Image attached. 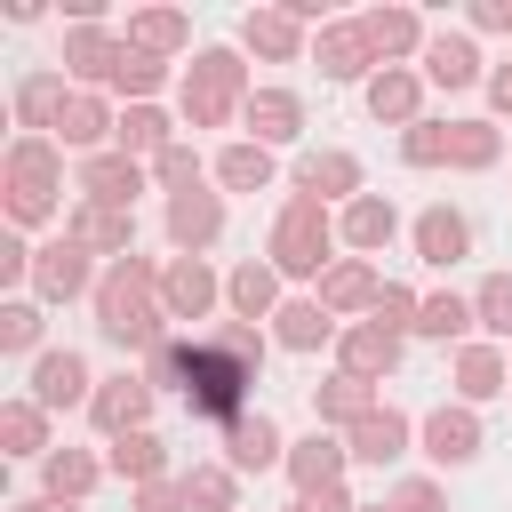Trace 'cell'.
I'll list each match as a JSON object with an SVG mask.
<instances>
[{
  "label": "cell",
  "instance_id": "8992f818",
  "mask_svg": "<svg viewBox=\"0 0 512 512\" xmlns=\"http://www.w3.org/2000/svg\"><path fill=\"white\" fill-rule=\"evenodd\" d=\"M480 448H488V416L480 408H464V400H440V408H424L416 416V456H424V472H464V464H480Z\"/></svg>",
  "mask_w": 512,
  "mask_h": 512
},
{
  "label": "cell",
  "instance_id": "94428289",
  "mask_svg": "<svg viewBox=\"0 0 512 512\" xmlns=\"http://www.w3.org/2000/svg\"><path fill=\"white\" fill-rule=\"evenodd\" d=\"M504 352H512V344H504Z\"/></svg>",
  "mask_w": 512,
  "mask_h": 512
},
{
  "label": "cell",
  "instance_id": "9c48e42d",
  "mask_svg": "<svg viewBox=\"0 0 512 512\" xmlns=\"http://www.w3.org/2000/svg\"><path fill=\"white\" fill-rule=\"evenodd\" d=\"M224 224H232V200H224L216 184L160 200V240H168V256H216V248H224Z\"/></svg>",
  "mask_w": 512,
  "mask_h": 512
},
{
  "label": "cell",
  "instance_id": "30bf717a",
  "mask_svg": "<svg viewBox=\"0 0 512 512\" xmlns=\"http://www.w3.org/2000/svg\"><path fill=\"white\" fill-rule=\"evenodd\" d=\"M288 192H304V200H320V208H352V200L368 192V168H360L352 144H304L296 168H288Z\"/></svg>",
  "mask_w": 512,
  "mask_h": 512
},
{
  "label": "cell",
  "instance_id": "603a6c76",
  "mask_svg": "<svg viewBox=\"0 0 512 512\" xmlns=\"http://www.w3.org/2000/svg\"><path fill=\"white\" fill-rule=\"evenodd\" d=\"M280 304H288V280L272 272V256H240V264H224V320L272 328Z\"/></svg>",
  "mask_w": 512,
  "mask_h": 512
},
{
  "label": "cell",
  "instance_id": "74e56055",
  "mask_svg": "<svg viewBox=\"0 0 512 512\" xmlns=\"http://www.w3.org/2000/svg\"><path fill=\"white\" fill-rule=\"evenodd\" d=\"M368 408H384V384H368V376L328 368V376L312 384V424H320V432H352Z\"/></svg>",
  "mask_w": 512,
  "mask_h": 512
},
{
  "label": "cell",
  "instance_id": "b9f144b4",
  "mask_svg": "<svg viewBox=\"0 0 512 512\" xmlns=\"http://www.w3.org/2000/svg\"><path fill=\"white\" fill-rule=\"evenodd\" d=\"M480 320H472V288H424V312H416V344H472Z\"/></svg>",
  "mask_w": 512,
  "mask_h": 512
},
{
  "label": "cell",
  "instance_id": "f5cc1de1",
  "mask_svg": "<svg viewBox=\"0 0 512 512\" xmlns=\"http://www.w3.org/2000/svg\"><path fill=\"white\" fill-rule=\"evenodd\" d=\"M416 312H424V288H408V280H384V296H376V312H368V320H384L392 336H416Z\"/></svg>",
  "mask_w": 512,
  "mask_h": 512
},
{
  "label": "cell",
  "instance_id": "44dd1931",
  "mask_svg": "<svg viewBox=\"0 0 512 512\" xmlns=\"http://www.w3.org/2000/svg\"><path fill=\"white\" fill-rule=\"evenodd\" d=\"M360 32H368V56H376V64H416L424 40H432L424 8H408V0H368V8H360Z\"/></svg>",
  "mask_w": 512,
  "mask_h": 512
},
{
  "label": "cell",
  "instance_id": "9f6ffc18",
  "mask_svg": "<svg viewBox=\"0 0 512 512\" xmlns=\"http://www.w3.org/2000/svg\"><path fill=\"white\" fill-rule=\"evenodd\" d=\"M0 16H8V24H40V16H48V0H0Z\"/></svg>",
  "mask_w": 512,
  "mask_h": 512
},
{
  "label": "cell",
  "instance_id": "8fae6325",
  "mask_svg": "<svg viewBox=\"0 0 512 512\" xmlns=\"http://www.w3.org/2000/svg\"><path fill=\"white\" fill-rule=\"evenodd\" d=\"M96 280H104V256H88L72 232L40 240V264H32V296L56 312V304H96Z\"/></svg>",
  "mask_w": 512,
  "mask_h": 512
},
{
  "label": "cell",
  "instance_id": "7bdbcfd3",
  "mask_svg": "<svg viewBox=\"0 0 512 512\" xmlns=\"http://www.w3.org/2000/svg\"><path fill=\"white\" fill-rule=\"evenodd\" d=\"M48 352V304L40 296H0V360H40Z\"/></svg>",
  "mask_w": 512,
  "mask_h": 512
},
{
  "label": "cell",
  "instance_id": "ab89813d",
  "mask_svg": "<svg viewBox=\"0 0 512 512\" xmlns=\"http://www.w3.org/2000/svg\"><path fill=\"white\" fill-rule=\"evenodd\" d=\"M168 144H184V120H176V104H120V136H112V152H128V160H160Z\"/></svg>",
  "mask_w": 512,
  "mask_h": 512
},
{
  "label": "cell",
  "instance_id": "6da1fadb",
  "mask_svg": "<svg viewBox=\"0 0 512 512\" xmlns=\"http://www.w3.org/2000/svg\"><path fill=\"white\" fill-rule=\"evenodd\" d=\"M160 272H168V256H120V264H104V280H96V336L120 352V360H152L176 328H168V312H160Z\"/></svg>",
  "mask_w": 512,
  "mask_h": 512
},
{
  "label": "cell",
  "instance_id": "11a10c76",
  "mask_svg": "<svg viewBox=\"0 0 512 512\" xmlns=\"http://www.w3.org/2000/svg\"><path fill=\"white\" fill-rule=\"evenodd\" d=\"M480 96H488V120H512V48L488 56V88Z\"/></svg>",
  "mask_w": 512,
  "mask_h": 512
},
{
  "label": "cell",
  "instance_id": "5bb4252c",
  "mask_svg": "<svg viewBox=\"0 0 512 512\" xmlns=\"http://www.w3.org/2000/svg\"><path fill=\"white\" fill-rule=\"evenodd\" d=\"M416 72H424L440 96H472V88H488V48H480L464 24H432V40H424Z\"/></svg>",
  "mask_w": 512,
  "mask_h": 512
},
{
  "label": "cell",
  "instance_id": "d590c367",
  "mask_svg": "<svg viewBox=\"0 0 512 512\" xmlns=\"http://www.w3.org/2000/svg\"><path fill=\"white\" fill-rule=\"evenodd\" d=\"M64 232L88 248V256H104V264H120V256H136V208H104V200H72V216H64Z\"/></svg>",
  "mask_w": 512,
  "mask_h": 512
},
{
  "label": "cell",
  "instance_id": "6f0895ef",
  "mask_svg": "<svg viewBox=\"0 0 512 512\" xmlns=\"http://www.w3.org/2000/svg\"><path fill=\"white\" fill-rule=\"evenodd\" d=\"M8 512H88V504H56V496H16Z\"/></svg>",
  "mask_w": 512,
  "mask_h": 512
},
{
  "label": "cell",
  "instance_id": "52a82bcc",
  "mask_svg": "<svg viewBox=\"0 0 512 512\" xmlns=\"http://www.w3.org/2000/svg\"><path fill=\"white\" fill-rule=\"evenodd\" d=\"M160 312H168V328H184V336H200V320L216 328V320H224V272H216V256H168V272H160Z\"/></svg>",
  "mask_w": 512,
  "mask_h": 512
},
{
  "label": "cell",
  "instance_id": "836d02e7",
  "mask_svg": "<svg viewBox=\"0 0 512 512\" xmlns=\"http://www.w3.org/2000/svg\"><path fill=\"white\" fill-rule=\"evenodd\" d=\"M312 296L352 328V320H368V312H376V296H384V264H368V256H336V264L320 272V288H312Z\"/></svg>",
  "mask_w": 512,
  "mask_h": 512
},
{
  "label": "cell",
  "instance_id": "816d5d0a",
  "mask_svg": "<svg viewBox=\"0 0 512 512\" xmlns=\"http://www.w3.org/2000/svg\"><path fill=\"white\" fill-rule=\"evenodd\" d=\"M400 168H448V120L424 112L416 128H400Z\"/></svg>",
  "mask_w": 512,
  "mask_h": 512
},
{
  "label": "cell",
  "instance_id": "7a4b0ae2",
  "mask_svg": "<svg viewBox=\"0 0 512 512\" xmlns=\"http://www.w3.org/2000/svg\"><path fill=\"white\" fill-rule=\"evenodd\" d=\"M64 176H72V160H64L56 136H8V152H0V224L32 232V240H56L64 216H72Z\"/></svg>",
  "mask_w": 512,
  "mask_h": 512
},
{
  "label": "cell",
  "instance_id": "60d3db41",
  "mask_svg": "<svg viewBox=\"0 0 512 512\" xmlns=\"http://www.w3.org/2000/svg\"><path fill=\"white\" fill-rule=\"evenodd\" d=\"M448 168H456V176L504 168V120H488V112H448Z\"/></svg>",
  "mask_w": 512,
  "mask_h": 512
},
{
  "label": "cell",
  "instance_id": "c3c4849f",
  "mask_svg": "<svg viewBox=\"0 0 512 512\" xmlns=\"http://www.w3.org/2000/svg\"><path fill=\"white\" fill-rule=\"evenodd\" d=\"M200 336H208L216 352H232L240 368H256V376H264V360L280 352V344H272V328H248V320H216V328H200Z\"/></svg>",
  "mask_w": 512,
  "mask_h": 512
},
{
  "label": "cell",
  "instance_id": "ee69618b",
  "mask_svg": "<svg viewBox=\"0 0 512 512\" xmlns=\"http://www.w3.org/2000/svg\"><path fill=\"white\" fill-rule=\"evenodd\" d=\"M176 72L184 64H160V56H144V48H128L120 40V72H112V104H160V88H176Z\"/></svg>",
  "mask_w": 512,
  "mask_h": 512
},
{
  "label": "cell",
  "instance_id": "d4e9b609",
  "mask_svg": "<svg viewBox=\"0 0 512 512\" xmlns=\"http://www.w3.org/2000/svg\"><path fill=\"white\" fill-rule=\"evenodd\" d=\"M448 400H464V408H488V400H504L512 392V352L504 344H488V336H472V344H456L448 352Z\"/></svg>",
  "mask_w": 512,
  "mask_h": 512
},
{
  "label": "cell",
  "instance_id": "db71d44e",
  "mask_svg": "<svg viewBox=\"0 0 512 512\" xmlns=\"http://www.w3.org/2000/svg\"><path fill=\"white\" fill-rule=\"evenodd\" d=\"M128 512H192L184 472H176V480H152V488H128Z\"/></svg>",
  "mask_w": 512,
  "mask_h": 512
},
{
  "label": "cell",
  "instance_id": "484cf974",
  "mask_svg": "<svg viewBox=\"0 0 512 512\" xmlns=\"http://www.w3.org/2000/svg\"><path fill=\"white\" fill-rule=\"evenodd\" d=\"M280 480H288V496H320V488L352 480V448H344V432H320V424H312L304 440H288Z\"/></svg>",
  "mask_w": 512,
  "mask_h": 512
},
{
  "label": "cell",
  "instance_id": "83f0119b",
  "mask_svg": "<svg viewBox=\"0 0 512 512\" xmlns=\"http://www.w3.org/2000/svg\"><path fill=\"white\" fill-rule=\"evenodd\" d=\"M112 136H120V104H112L104 88H72V104H64V120H56L64 160H96V152H112Z\"/></svg>",
  "mask_w": 512,
  "mask_h": 512
},
{
  "label": "cell",
  "instance_id": "e0dca14e",
  "mask_svg": "<svg viewBox=\"0 0 512 512\" xmlns=\"http://www.w3.org/2000/svg\"><path fill=\"white\" fill-rule=\"evenodd\" d=\"M216 456H224L240 480H256V472H280V464H288V432H280L272 408H240V416L216 432Z\"/></svg>",
  "mask_w": 512,
  "mask_h": 512
},
{
  "label": "cell",
  "instance_id": "f1b7e54d",
  "mask_svg": "<svg viewBox=\"0 0 512 512\" xmlns=\"http://www.w3.org/2000/svg\"><path fill=\"white\" fill-rule=\"evenodd\" d=\"M152 192V168L128 160V152H96V160H72V200H104V208H136Z\"/></svg>",
  "mask_w": 512,
  "mask_h": 512
},
{
  "label": "cell",
  "instance_id": "ac0fdd59",
  "mask_svg": "<svg viewBox=\"0 0 512 512\" xmlns=\"http://www.w3.org/2000/svg\"><path fill=\"white\" fill-rule=\"evenodd\" d=\"M344 448H352V472H392V464L416 456V416H408L400 400H384V408H368V416L344 432Z\"/></svg>",
  "mask_w": 512,
  "mask_h": 512
},
{
  "label": "cell",
  "instance_id": "7dc6e473",
  "mask_svg": "<svg viewBox=\"0 0 512 512\" xmlns=\"http://www.w3.org/2000/svg\"><path fill=\"white\" fill-rule=\"evenodd\" d=\"M200 184H208V152H200V136H184V144H168V152L152 160V192H160V200L200 192Z\"/></svg>",
  "mask_w": 512,
  "mask_h": 512
},
{
  "label": "cell",
  "instance_id": "f35d334b",
  "mask_svg": "<svg viewBox=\"0 0 512 512\" xmlns=\"http://www.w3.org/2000/svg\"><path fill=\"white\" fill-rule=\"evenodd\" d=\"M48 448H56V416H48L32 392H8V400H0V456H8V464H40Z\"/></svg>",
  "mask_w": 512,
  "mask_h": 512
},
{
  "label": "cell",
  "instance_id": "d6986e66",
  "mask_svg": "<svg viewBox=\"0 0 512 512\" xmlns=\"http://www.w3.org/2000/svg\"><path fill=\"white\" fill-rule=\"evenodd\" d=\"M64 104H72L64 64H24V72L8 80V120H16V136H56Z\"/></svg>",
  "mask_w": 512,
  "mask_h": 512
},
{
  "label": "cell",
  "instance_id": "f6af8a7d",
  "mask_svg": "<svg viewBox=\"0 0 512 512\" xmlns=\"http://www.w3.org/2000/svg\"><path fill=\"white\" fill-rule=\"evenodd\" d=\"M240 472L224 464V456H192L184 464V496H192V512H240Z\"/></svg>",
  "mask_w": 512,
  "mask_h": 512
},
{
  "label": "cell",
  "instance_id": "cb8c5ba5",
  "mask_svg": "<svg viewBox=\"0 0 512 512\" xmlns=\"http://www.w3.org/2000/svg\"><path fill=\"white\" fill-rule=\"evenodd\" d=\"M336 336H344V320L312 296V288H288V304L272 312V344L280 352H296V360H320V352H336Z\"/></svg>",
  "mask_w": 512,
  "mask_h": 512
},
{
  "label": "cell",
  "instance_id": "5b68a950",
  "mask_svg": "<svg viewBox=\"0 0 512 512\" xmlns=\"http://www.w3.org/2000/svg\"><path fill=\"white\" fill-rule=\"evenodd\" d=\"M256 384H264L256 368H240L232 352H216V344L200 336V344H192V376H184V416H200V424L224 432L240 408H256Z\"/></svg>",
  "mask_w": 512,
  "mask_h": 512
},
{
  "label": "cell",
  "instance_id": "8d00e7d4",
  "mask_svg": "<svg viewBox=\"0 0 512 512\" xmlns=\"http://www.w3.org/2000/svg\"><path fill=\"white\" fill-rule=\"evenodd\" d=\"M104 464H112V480L120 488H152V480H176L184 464H176V448L144 424V432H120V440H104Z\"/></svg>",
  "mask_w": 512,
  "mask_h": 512
},
{
  "label": "cell",
  "instance_id": "4dcf8cb0",
  "mask_svg": "<svg viewBox=\"0 0 512 512\" xmlns=\"http://www.w3.org/2000/svg\"><path fill=\"white\" fill-rule=\"evenodd\" d=\"M120 40L144 48V56H160V64H176V56H192V8H176V0H136L128 24H120Z\"/></svg>",
  "mask_w": 512,
  "mask_h": 512
},
{
  "label": "cell",
  "instance_id": "7402d4cb",
  "mask_svg": "<svg viewBox=\"0 0 512 512\" xmlns=\"http://www.w3.org/2000/svg\"><path fill=\"white\" fill-rule=\"evenodd\" d=\"M336 240H344V256H384L392 240H408V216H400V200L392 192H360L352 208H336Z\"/></svg>",
  "mask_w": 512,
  "mask_h": 512
},
{
  "label": "cell",
  "instance_id": "3957f363",
  "mask_svg": "<svg viewBox=\"0 0 512 512\" xmlns=\"http://www.w3.org/2000/svg\"><path fill=\"white\" fill-rule=\"evenodd\" d=\"M248 96H256V72H248L240 40H208V48H192V64L176 72V120H184V136L240 128Z\"/></svg>",
  "mask_w": 512,
  "mask_h": 512
},
{
  "label": "cell",
  "instance_id": "1f68e13d",
  "mask_svg": "<svg viewBox=\"0 0 512 512\" xmlns=\"http://www.w3.org/2000/svg\"><path fill=\"white\" fill-rule=\"evenodd\" d=\"M400 360H408V336H392L384 320H352V328L336 336V368H344V376L392 384V376H400Z\"/></svg>",
  "mask_w": 512,
  "mask_h": 512
},
{
  "label": "cell",
  "instance_id": "681fc988",
  "mask_svg": "<svg viewBox=\"0 0 512 512\" xmlns=\"http://www.w3.org/2000/svg\"><path fill=\"white\" fill-rule=\"evenodd\" d=\"M192 344H200V336H184V328H176V336H168V344H160L152 360H136V368H144V384H152V392H176V400H184V376H192Z\"/></svg>",
  "mask_w": 512,
  "mask_h": 512
},
{
  "label": "cell",
  "instance_id": "277c9868",
  "mask_svg": "<svg viewBox=\"0 0 512 512\" xmlns=\"http://www.w3.org/2000/svg\"><path fill=\"white\" fill-rule=\"evenodd\" d=\"M264 256H272V272H280L288 288H320V272H328V264L344 256V240H336V208H320V200L288 192V200L272 208Z\"/></svg>",
  "mask_w": 512,
  "mask_h": 512
},
{
  "label": "cell",
  "instance_id": "e575fe53",
  "mask_svg": "<svg viewBox=\"0 0 512 512\" xmlns=\"http://www.w3.org/2000/svg\"><path fill=\"white\" fill-rule=\"evenodd\" d=\"M56 64H64L72 88H112V72H120V24H72Z\"/></svg>",
  "mask_w": 512,
  "mask_h": 512
},
{
  "label": "cell",
  "instance_id": "f907efd6",
  "mask_svg": "<svg viewBox=\"0 0 512 512\" xmlns=\"http://www.w3.org/2000/svg\"><path fill=\"white\" fill-rule=\"evenodd\" d=\"M384 504L392 512H448V480L440 472H392L384 480Z\"/></svg>",
  "mask_w": 512,
  "mask_h": 512
},
{
  "label": "cell",
  "instance_id": "d6a6232c",
  "mask_svg": "<svg viewBox=\"0 0 512 512\" xmlns=\"http://www.w3.org/2000/svg\"><path fill=\"white\" fill-rule=\"evenodd\" d=\"M208 184L232 200V192H272L280 184V152H264L256 136H224L216 152H208Z\"/></svg>",
  "mask_w": 512,
  "mask_h": 512
},
{
  "label": "cell",
  "instance_id": "ffe728a7",
  "mask_svg": "<svg viewBox=\"0 0 512 512\" xmlns=\"http://www.w3.org/2000/svg\"><path fill=\"white\" fill-rule=\"evenodd\" d=\"M424 104H432V80H424L416 64H376L368 88H360V112H368L376 128H416Z\"/></svg>",
  "mask_w": 512,
  "mask_h": 512
},
{
  "label": "cell",
  "instance_id": "4fadbf2b",
  "mask_svg": "<svg viewBox=\"0 0 512 512\" xmlns=\"http://www.w3.org/2000/svg\"><path fill=\"white\" fill-rule=\"evenodd\" d=\"M240 56H256V64H312V24L288 0H256L240 16Z\"/></svg>",
  "mask_w": 512,
  "mask_h": 512
},
{
  "label": "cell",
  "instance_id": "680465c9",
  "mask_svg": "<svg viewBox=\"0 0 512 512\" xmlns=\"http://www.w3.org/2000/svg\"><path fill=\"white\" fill-rule=\"evenodd\" d=\"M280 512H312V504H304V496H288V504H280Z\"/></svg>",
  "mask_w": 512,
  "mask_h": 512
},
{
  "label": "cell",
  "instance_id": "4316f807",
  "mask_svg": "<svg viewBox=\"0 0 512 512\" xmlns=\"http://www.w3.org/2000/svg\"><path fill=\"white\" fill-rule=\"evenodd\" d=\"M312 64H320V80H328V88H368L376 56H368L360 16H328V24L312 32Z\"/></svg>",
  "mask_w": 512,
  "mask_h": 512
},
{
  "label": "cell",
  "instance_id": "bcb514c9",
  "mask_svg": "<svg viewBox=\"0 0 512 512\" xmlns=\"http://www.w3.org/2000/svg\"><path fill=\"white\" fill-rule=\"evenodd\" d=\"M472 320H480L488 344H512V264H496V272L472 280Z\"/></svg>",
  "mask_w": 512,
  "mask_h": 512
},
{
  "label": "cell",
  "instance_id": "f546056e",
  "mask_svg": "<svg viewBox=\"0 0 512 512\" xmlns=\"http://www.w3.org/2000/svg\"><path fill=\"white\" fill-rule=\"evenodd\" d=\"M104 480H112V464H104V448H88V440H56V448L40 456V496H56V504H88Z\"/></svg>",
  "mask_w": 512,
  "mask_h": 512
},
{
  "label": "cell",
  "instance_id": "ba28073f",
  "mask_svg": "<svg viewBox=\"0 0 512 512\" xmlns=\"http://www.w3.org/2000/svg\"><path fill=\"white\" fill-rule=\"evenodd\" d=\"M96 360L80 352V344H48L32 368H24V392L48 408V416H88V400H96Z\"/></svg>",
  "mask_w": 512,
  "mask_h": 512
},
{
  "label": "cell",
  "instance_id": "7c38bea8",
  "mask_svg": "<svg viewBox=\"0 0 512 512\" xmlns=\"http://www.w3.org/2000/svg\"><path fill=\"white\" fill-rule=\"evenodd\" d=\"M304 128H312L304 88H288V80H256V96H248V112H240V136H256L264 152H304Z\"/></svg>",
  "mask_w": 512,
  "mask_h": 512
},
{
  "label": "cell",
  "instance_id": "9a60e30c",
  "mask_svg": "<svg viewBox=\"0 0 512 512\" xmlns=\"http://www.w3.org/2000/svg\"><path fill=\"white\" fill-rule=\"evenodd\" d=\"M472 208H456V200H424L416 216H408V256L416 264H432V272H456L464 256H472Z\"/></svg>",
  "mask_w": 512,
  "mask_h": 512
},
{
  "label": "cell",
  "instance_id": "2e32d148",
  "mask_svg": "<svg viewBox=\"0 0 512 512\" xmlns=\"http://www.w3.org/2000/svg\"><path fill=\"white\" fill-rule=\"evenodd\" d=\"M152 408H160V392L144 384V368H112L104 384H96V400H88V432H96V448L104 440H120V432H144L152 424Z\"/></svg>",
  "mask_w": 512,
  "mask_h": 512
},
{
  "label": "cell",
  "instance_id": "91938a15",
  "mask_svg": "<svg viewBox=\"0 0 512 512\" xmlns=\"http://www.w3.org/2000/svg\"><path fill=\"white\" fill-rule=\"evenodd\" d=\"M360 512H392V504H384V496H376V504H360Z\"/></svg>",
  "mask_w": 512,
  "mask_h": 512
}]
</instances>
